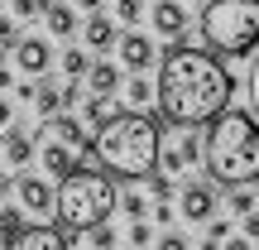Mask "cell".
<instances>
[{"label": "cell", "instance_id": "cell-1", "mask_svg": "<svg viewBox=\"0 0 259 250\" xmlns=\"http://www.w3.org/2000/svg\"><path fill=\"white\" fill-rule=\"evenodd\" d=\"M154 87V111L163 125H206L235 96V77L211 48H168Z\"/></svg>", "mask_w": 259, "mask_h": 250}, {"label": "cell", "instance_id": "cell-2", "mask_svg": "<svg viewBox=\"0 0 259 250\" xmlns=\"http://www.w3.org/2000/svg\"><path fill=\"white\" fill-rule=\"evenodd\" d=\"M158 111H125L115 116V121L96 125L92 135V154L96 164L106 168L111 178H125V183H139V178H149L158 168V149H163V125L154 121Z\"/></svg>", "mask_w": 259, "mask_h": 250}, {"label": "cell", "instance_id": "cell-3", "mask_svg": "<svg viewBox=\"0 0 259 250\" xmlns=\"http://www.w3.org/2000/svg\"><path fill=\"white\" fill-rule=\"evenodd\" d=\"M202 164L211 173V183H259V116L226 106L216 121H206V145Z\"/></svg>", "mask_w": 259, "mask_h": 250}, {"label": "cell", "instance_id": "cell-4", "mask_svg": "<svg viewBox=\"0 0 259 250\" xmlns=\"http://www.w3.org/2000/svg\"><path fill=\"white\" fill-rule=\"evenodd\" d=\"M115 207H120V193H115L111 173H101V168L77 164L72 173H63V178H58V202H53V217H58V226H67V231H87V226L106 222Z\"/></svg>", "mask_w": 259, "mask_h": 250}, {"label": "cell", "instance_id": "cell-5", "mask_svg": "<svg viewBox=\"0 0 259 250\" xmlns=\"http://www.w3.org/2000/svg\"><path fill=\"white\" fill-rule=\"evenodd\" d=\"M202 39L221 58H245L259 48V0H206Z\"/></svg>", "mask_w": 259, "mask_h": 250}, {"label": "cell", "instance_id": "cell-6", "mask_svg": "<svg viewBox=\"0 0 259 250\" xmlns=\"http://www.w3.org/2000/svg\"><path fill=\"white\" fill-rule=\"evenodd\" d=\"M178 135L163 139V149H158V164L168 168V173H187L192 164H202V139H197V125H173Z\"/></svg>", "mask_w": 259, "mask_h": 250}, {"label": "cell", "instance_id": "cell-7", "mask_svg": "<svg viewBox=\"0 0 259 250\" xmlns=\"http://www.w3.org/2000/svg\"><path fill=\"white\" fill-rule=\"evenodd\" d=\"M216 202H221V193H216L211 183H202V178H192L187 188H178V217H183V222H211Z\"/></svg>", "mask_w": 259, "mask_h": 250}, {"label": "cell", "instance_id": "cell-8", "mask_svg": "<svg viewBox=\"0 0 259 250\" xmlns=\"http://www.w3.org/2000/svg\"><path fill=\"white\" fill-rule=\"evenodd\" d=\"M38 159H44V168H48L53 178H63V173H72L77 164H87V154H82V149H72L67 139H58V135L38 139Z\"/></svg>", "mask_w": 259, "mask_h": 250}, {"label": "cell", "instance_id": "cell-9", "mask_svg": "<svg viewBox=\"0 0 259 250\" xmlns=\"http://www.w3.org/2000/svg\"><path fill=\"white\" fill-rule=\"evenodd\" d=\"M15 67L24 77H44L53 67V44L48 39H19L15 44Z\"/></svg>", "mask_w": 259, "mask_h": 250}, {"label": "cell", "instance_id": "cell-10", "mask_svg": "<svg viewBox=\"0 0 259 250\" xmlns=\"http://www.w3.org/2000/svg\"><path fill=\"white\" fill-rule=\"evenodd\" d=\"M149 24H154L158 39H183L187 34V5H183V0H154Z\"/></svg>", "mask_w": 259, "mask_h": 250}, {"label": "cell", "instance_id": "cell-11", "mask_svg": "<svg viewBox=\"0 0 259 250\" xmlns=\"http://www.w3.org/2000/svg\"><path fill=\"white\" fill-rule=\"evenodd\" d=\"M15 193H19V207L24 212H53V202H58V188L48 178H34V173L15 178Z\"/></svg>", "mask_w": 259, "mask_h": 250}, {"label": "cell", "instance_id": "cell-12", "mask_svg": "<svg viewBox=\"0 0 259 250\" xmlns=\"http://www.w3.org/2000/svg\"><path fill=\"white\" fill-rule=\"evenodd\" d=\"M154 58H158V53H154V39L135 34V29L120 34V67H125V73H149Z\"/></svg>", "mask_w": 259, "mask_h": 250}, {"label": "cell", "instance_id": "cell-13", "mask_svg": "<svg viewBox=\"0 0 259 250\" xmlns=\"http://www.w3.org/2000/svg\"><path fill=\"white\" fill-rule=\"evenodd\" d=\"M44 121H48V135H58V139H67L72 149L92 154V130H87L82 116H63V111H53V116H44Z\"/></svg>", "mask_w": 259, "mask_h": 250}, {"label": "cell", "instance_id": "cell-14", "mask_svg": "<svg viewBox=\"0 0 259 250\" xmlns=\"http://www.w3.org/2000/svg\"><path fill=\"white\" fill-rule=\"evenodd\" d=\"M72 236H67V226H24V236H19V250H63Z\"/></svg>", "mask_w": 259, "mask_h": 250}, {"label": "cell", "instance_id": "cell-15", "mask_svg": "<svg viewBox=\"0 0 259 250\" xmlns=\"http://www.w3.org/2000/svg\"><path fill=\"white\" fill-rule=\"evenodd\" d=\"M120 111H125V106L115 101V92H92V96L82 101V121H87V125H106V121H115Z\"/></svg>", "mask_w": 259, "mask_h": 250}, {"label": "cell", "instance_id": "cell-16", "mask_svg": "<svg viewBox=\"0 0 259 250\" xmlns=\"http://www.w3.org/2000/svg\"><path fill=\"white\" fill-rule=\"evenodd\" d=\"M34 145H38L34 135H24V130L5 125V145H0V149H5V164H10V168H24L29 159H34Z\"/></svg>", "mask_w": 259, "mask_h": 250}, {"label": "cell", "instance_id": "cell-17", "mask_svg": "<svg viewBox=\"0 0 259 250\" xmlns=\"http://www.w3.org/2000/svg\"><path fill=\"white\" fill-rule=\"evenodd\" d=\"M82 39L96 48V53H106L111 44H120V34H115V19H106L101 10H96V15H87V29H82Z\"/></svg>", "mask_w": 259, "mask_h": 250}, {"label": "cell", "instance_id": "cell-18", "mask_svg": "<svg viewBox=\"0 0 259 250\" xmlns=\"http://www.w3.org/2000/svg\"><path fill=\"white\" fill-rule=\"evenodd\" d=\"M44 19H48V29H53L58 39L77 34V10L67 5V0H44Z\"/></svg>", "mask_w": 259, "mask_h": 250}, {"label": "cell", "instance_id": "cell-19", "mask_svg": "<svg viewBox=\"0 0 259 250\" xmlns=\"http://www.w3.org/2000/svg\"><path fill=\"white\" fill-rule=\"evenodd\" d=\"M82 82L92 87V92H120V82H125V77H120V67H115V63H92Z\"/></svg>", "mask_w": 259, "mask_h": 250}, {"label": "cell", "instance_id": "cell-20", "mask_svg": "<svg viewBox=\"0 0 259 250\" xmlns=\"http://www.w3.org/2000/svg\"><path fill=\"white\" fill-rule=\"evenodd\" d=\"M24 236V207H0V245H19Z\"/></svg>", "mask_w": 259, "mask_h": 250}, {"label": "cell", "instance_id": "cell-21", "mask_svg": "<svg viewBox=\"0 0 259 250\" xmlns=\"http://www.w3.org/2000/svg\"><path fill=\"white\" fill-rule=\"evenodd\" d=\"M154 92H158V87L149 82L144 73H130V77H125V96H130V106H154Z\"/></svg>", "mask_w": 259, "mask_h": 250}, {"label": "cell", "instance_id": "cell-22", "mask_svg": "<svg viewBox=\"0 0 259 250\" xmlns=\"http://www.w3.org/2000/svg\"><path fill=\"white\" fill-rule=\"evenodd\" d=\"M34 106H38V116H53V111H63V92H58L53 82H38V92H34Z\"/></svg>", "mask_w": 259, "mask_h": 250}, {"label": "cell", "instance_id": "cell-23", "mask_svg": "<svg viewBox=\"0 0 259 250\" xmlns=\"http://www.w3.org/2000/svg\"><path fill=\"white\" fill-rule=\"evenodd\" d=\"M87 67H92L87 48H67V53H63V73H67V77H87Z\"/></svg>", "mask_w": 259, "mask_h": 250}, {"label": "cell", "instance_id": "cell-24", "mask_svg": "<svg viewBox=\"0 0 259 250\" xmlns=\"http://www.w3.org/2000/svg\"><path fill=\"white\" fill-rule=\"evenodd\" d=\"M226 207H231L235 217H245V212H254V193H250V183H235V193L226 197Z\"/></svg>", "mask_w": 259, "mask_h": 250}, {"label": "cell", "instance_id": "cell-25", "mask_svg": "<svg viewBox=\"0 0 259 250\" xmlns=\"http://www.w3.org/2000/svg\"><path fill=\"white\" fill-rule=\"evenodd\" d=\"M149 193H154V202H168V197L178 193V188H173V173H158V168H154V173H149Z\"/></svg>", "mask_w": 259, "mask_h": 250}, {"label": "cell", "instance_id": "cell-26", "mask_svg": "<svg viewBox=\"0 0 259 250\" xmlns=\"http://www.w3.org/2000/svg\"><path fill=\"white\" fill-rule=\"evenodd\" d=\"M115 19H120V24H130V29H135L139 19H144V0H115Z\"/></svg>", "mask_w": 259, "mask_h": 250}, {"label": "cell", "instance_id": "cell-27", "mask_svg": "<svg viewBox=\"0 0 259 250\" xmlns=\"http://www.w3.org/2000/svg\"><path fill=\"white\" fill-rule=\"evenodd\" d=\"M125 241H130V245H158V236H154V226L139 217V222L130 226V236H125Z\"/></svg>", "mask_w": 259, "mask_h": 250}, {"label": "cell", "instance_id": "cell-28", "mask_svg": "<svg viewBox=\"0 0 259 250\" xmlns=\"http://www.w3.org/2000/svg\"><path fill=\"white\" fill-rule=\"evenodd\" d=\"M120 207H125V217H130V222L149 217V202H144V193H125V197H120Z\"/></svg>", "mask_w": 259, "mask_h": 250}, {"label": "cell", "instance_id": "cell-29", "mask_svg": "<svg viewBox=\"0 0 259 250\" xmlns=\"http://www.w3.org/2000/svg\"><path fill=\"white\" fill-rule=\"evenodd\" d=\"M19 39H24V34L15 29V19H10V15H0V48H10V53H15V44H19Z\"/></svg>", "mask_w": 259, "mask_h": 250}, {"label": "cell", "instance_id": "cell-30", "mask_svg": "<svg viewBox=\"0 0 259 250\" xmlns=\"http://www.w3.org/2000/svg\"><path fill=\"white\" fill-rule=\"evenodd\" d=\"M226 241H231V222H216L211 217L206 222V245H226Z\"/></svg>", "mask_w": 259, "mask_h": 250}, {"label": "cell", "instance_id": "cell-31", "mask_svg": "<svg viewBox=\"0 0 259 250\" xmlns=\"http://www.w3.org/2000/svg\"><path fill=\"white\" fill-rule=\"evenodd\" d=\"M250 111L259 116V48H254V63H250Z\"/></svg>", "mask_w": 259, "mask_h": 250}, {"label": "cell", "instance_id": "cell-32", "mask_svg": "<svg viewBox=\"0 0 259 250\" xmlns=\"http://www.w3.org/2000/svg\"><path fill=\"white\" fill-rule=\"evenodd\" d=\"M82 101V77H67V87H63V111L67 106H77Z\"/></svg>", "mask_w": 259, "mask_h": 250}, {"label": "cell", "instance_id": "cell-33", "mask_svg": "<svg viewBox=\"0 0 259 250\" xmlns=\"http://www.w3.org/2000/svg\"><path fill=\"white\" fill-rule=\"evenodd\" d=\"M15 15H19V19H34V15H44V0H15Z\"/></svg>", "mask_w": 259, "mask_h": 250}, {"label": "cell", "instance_id": "cell-34", "mask_svg": "<svg viewBox=\"0 0 259 250\" xmlns=\"http://www.w3.org/2000/svg\"><path fill=\"white\" fill-rule=\"evenodd\" d=\"M245 241L259 245V212H245Z\"/></svg>", "mask_w": 259, "mask_h": 250}, {"label": "cell", "instance_id": "cell-35", "mask_svg": "<svg viewBox=\"0 0 259 250\" xmlns=\"http://www.w3.org/2000/svg\"><path fill=\"white\" fill-rule=\"evenodd\" d=\"M34 92H38V82H15V96H19V101H34Z\"/></svg>", "mask_w": 259, "mask_h": 250}, {"label": "cell", "instance_id": "cell-36", "mask_svg": "<svg viewBox=\"0 0 259 250\" xmlns=\"http://www.w3.org/2000/svg\"><path fill=\"white\" fill-rule=\"evenodd\" d=\"M5 125H15V106H10L5 96H0V130H5Z\"/></svg>", "mask_w": 259, "mask_h": 250}, {"label": "cell", "instance_id": "cell-37", "mask_svg": "<svg viewBox=\"0 0 259 250\" xmlns=\"http://www.w3.org/2000/svg\"><path fill=\"white\" fill-rule=\"evenodd\" d=\"M154 222H158V226H168V222H173V207L158 202V207H154Z\"/></svg>", "mask_w": 259, "mask_h": 250}, {"label": "cell", "instance_id": "cell-38", "mask_svg": "<svg viewBox=\"0 0 259 250\" xmlns=\"http://www.w3.org/2000/svg\"><path fill=\"white\" fill-rule=\"evenodd\" d=\"M158 245H163V250H183L187 241H183V236H158Z\"/></svg>", "mask_w": 259, "mask_h": 250}, {"label": "cell", "instance_id": "cell-39", "mask_svg": "<svg viewBox=\"0 0 259 250\" xmlns=\"http://www.w3.org/2000/svg\"><path fill=\"white\" fill-rule=\"evenodd\" d=\"M10 188H15V173H0V202L10 197Z\"/></svg>", "mask_w": 259, "mask_h": 250}, {"label": "cell", "instance_id": "cell-40", "mask_svg": "<svg viewBox=\"0 0 259 250\" xmlns=\"http://www.w3.org/2000/svg\"><path fill=\"white\" fill-rule=\"evenodd\" d=\"M5 87H15V73H10V67L0 63V92H5Z\"/></svg>", "mask_w": 259, "mask_h": 250}, {"label": "cell", "instance_id": "cell-41", "mask_svg": "<svg viewBox=\"0 0 259 250\" xmlns=\"http://www.w3.org/2000/svg\"><path fill=\"white\" fill-rule=\"evenodd\" d=\"M77 5H82V10H87V15H96V10H101V5H106V0H77Z\"/></svg>", "mask_w": 259, "mask_h": 250}, {"label": "cell", "instance_id": "cell-42", "mask_svg": "<svg viewBox=\"0 0 259 250\" xmlns=\"http://www.w3.org/2000/svg\"><path fill=\"white\" fill-rule=\"evenodd\" d=\"M5 58H10V48H0V63H5Z\"/></svg>", "mask_w": 259, "mask_h": 250}]
</instances>
